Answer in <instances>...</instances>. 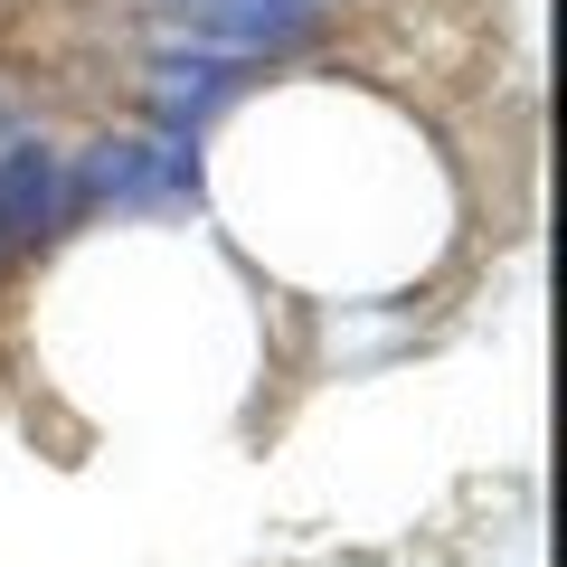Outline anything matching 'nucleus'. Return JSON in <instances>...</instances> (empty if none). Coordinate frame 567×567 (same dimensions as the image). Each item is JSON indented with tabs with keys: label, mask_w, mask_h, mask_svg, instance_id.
Listing matches in <instances>:
<instances>
[{
	"label": "nucleus",
	"mask_w": 567,
	"mask_h": 567,
	"mask_svg": "<svg viewBox=\"0 0 567 567\" xmlns=\"http://www.w3.org/2000/svg\"><path fill=\"white\" fill-rule=\"evenodd\" d=\"M181 10H189V0H181Z\"/></svg>",
	"instance_id": "obj_5"
},
{
	"label": "nucleus",
	"mask_w": 567,
	"mask_h": 567,
	"mask_svg": "<svg viewBox=\"0 0 567 567\" xmlns=\"http://www.w3.org/2000/svg\"><path fill=\"white\" fill-rule=\"evenodd\" d=\"M152 76H162V114L181 123V133L208 114V104H227V95H237V58H162Z\"/></svg>",
	"instance_id": "obj_4"
},
{
	"label": "nucleus",
	"mask_w": 567,
	"mask_h": 567,
	"mask_svg": "<svg viewBox=\"0 0 567 567\" xmlns=\"http://www.w3.org/2000/svg\"><path fill=\"white\" fill-rule=\"evenodd\" d=\"M189 29L218 48H293L312 29V0H189Z\"/></svg>",
	"instance_id": "obj_3"
},
{
	"label": "nucleus",
	"mask_w": 567,
	"mask_h": 567,
	"mask_svg": "<svg viewBox=\"0 0 567 567\" xmlns=\"http://www.w3.org/2000/svg\"><path fill=\"white\" fill-rule=\"evenodd\" d=\"M66 218V171L48 142H10L0 152V256H29L39 237H58Z\"/></svg>",
	"instance_id": "obj_1"
},
{
	"label": "nucleus",
	"mask_w": 567,
	"mask_h": 567,
	"mask_svg": "<svg viewBox=\"0 0 567 567\" xmlns=\"http://www.w3.org/2000/svg\"><path fill=\"white\" fill-rule=\"evenodd\" d=\"M181 189H199V162L181 142H95L85 152V199H104V208L181 199Z\"/></svg>",
	"instance_id": "obj_2"
}]
</instances>
